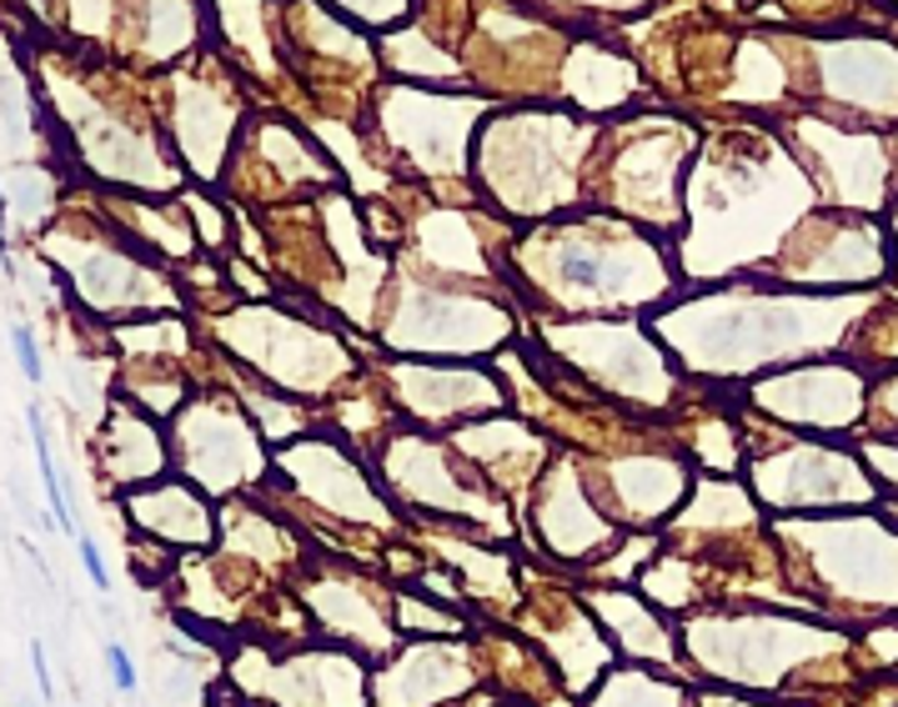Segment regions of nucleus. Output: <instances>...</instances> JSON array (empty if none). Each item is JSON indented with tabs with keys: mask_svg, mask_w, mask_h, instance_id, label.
Returning <instances> with one entry per match:
<instances>
[{
	"mask_svg": "<svg viewBox=\"0 0 898 707\" xmlns=\"http://www.w3.org/2000/svg\"><path fill=\"white\" fill-rule=\"evenodd\" d=\"M814 181L783 136L753 126L713 130L683 186V231L673 241L683 286L763 272L793 226L814 212Z\"/></svg>",
	"mask_w": 898,
	"mask_h": 707,
	"instance_id": "f257e3e1",
	"label": "nucleus"
},
{
	"mask_svg": "<svg viewBox=\"0 0 898 707\" xmlns=\"http://www.w3.org/2000/svg\"><path fill=\"white\" fill-rule=\"evenodd\" d=\"M502 286H512L522 307L537 311V321H578L658 311L683 292V276L673 241L582 201L568 216H547L532 231L512 236Z\"/></svg>",
	"mask_w": 898,
	"mask_h": 707,
	"instance_id": "f03ea898",
	"label": "nucleus"
},
{
	"mask_svg": "<svg viewBox=\"0 0 898 707\" xmlns=\"http://www.w3.org/2000/svg\"><path fill=\"white\" fill-rule=\"evenodd\" d=\"M868 301L808 296L763 276H734L728 286H687L668 307L652 311L648 327L683 362L687 377L743 381L758 372L798 366L808 352L843 346L853 317Z\"/></svg>",
	"mask_w": 898,
	"mask_h": 707,
	"instance_id": "7ed1b4c3",
	"label": "nucleus"
},
{
	"mask_svg": "<svg viewBox=\"0 0 898 707\" xmlns=\"http://www.w3.org/2000/svg\"><path fill=\"white\" fill-rule=\"evenodd\" d=\"M603 126L572 111L522 106L482 116L477 126V181L492 212L502 216H562L582 206L588 161Z\"/></svg>",
	"mask_w": 898,
	"mask_h": 707,
	"instance_id": "20e7f679",
	"label": "nucleus"
},
{
	"mask_svg": "<svg viewBox=\"0 0 898 707\" xmlns=\"http://www.w3.org/2000/svg\"><path fill=\"white\" fill-rule=\"evenodd\" d=\"M697 156V130L668 116H638L603 126L598 151L588 161L582 201L607 206L627 221L678 241L683 231V186Z\"/></svg>",
	"mask_w": 898,
	"mask_h": 707,
	"instance_id": "39448f33",
	"label": "nucleus"
},
{
	"mask_svg": "<svg viewBox=\"0 0 898 707\" xmlns=\"http://www.w3.org/2000/svg\"><path fill=\"white\" fill-rule=\"evenodd\" d=\"M547 352L592 381L598 397H613V407H643L668 412L683 397V381L668 366V346L648 321L633 317H578V321H537Z\"/></svg>",
	"mask_w": 898,
	"mask_h": 707,
	"instance_id": "423d86ee",
	"label": "nucleus"
},
{
	"mask_svg": "<svg viewBox=\"0 0 898 707\" xmlns=\"http://www.w3.org/2000/svg\"><path fill=\"white\" fill-rule=\"evenodd\" d=\"M221 346L241 356L261 381H272L286 397H321L342 387L356 372L346 346L327 331V321H307L276 307H241L237 317H221L216 327Z\"/></svg>",
	"mask_w": 898,
	"mask_h": 707,
	"instance_id": "0eeeda50",
	"label": "nucleus"
},
{
	"mask_svg": "<svg viewBox=\"0 0 898 707\" xmlns=\"http://www.w3.org/2000/svg\"><path fill=\"white\" fill-rule=\"evenodd\" d=\"M888 272H894V241L884 226L868 216H849L843 206H814L753 276L798 292H839V286H878Z\"/></svg>",
	"mask_w": 898,
	"mask_h": 707,
	"instance_id": "6e6552de",
	"label": "nucleus"
},
{
	"mask_svg": "<svg viewBox=\"0 0 898 707\" xmlns=\"http://www.w3.org/2000/svg\"><path fill=\"white\" fill-rule=\"evenodd\" d=\"M382 342L422 356H473L512 342V311L467 282L442 276H402L397 311L382 321Z\"/></svg>",
	"mask_w": 898,
	"mask_h": 707,
	"instance_id": "1a4fd4ad",
	"label": "nucleus"
},
{
	"mask_svg": "<svg viewBox=\"0 0 898 707\" xmlns=\"http://www.w3.org/2000/svg\"><path fill=\"white\" fill-rule=\"evenodd\" d=\"M171 471L206 497H237L241 487L272 477V452L237 397L206 391L171 417Z\"/></svg>",
	"mask_w": 898,
	"mask_h": 707,
	"instance_id": "9d476101",
	"label": "nucleus"
},
{
	"mask_svg": "<svg viewBox=\"0 0 898 707\" xmlns=\"http://www.w3.org/2000/svg\"><path fill=\"white\" fill-rule=\"evenodd\" d=\"M372 467L397 492V502L422 512V517L477 522V527L487 517L502 522L497 487L457 447L447 452V442H437V436H422V432L387 436L377 447V457H372Z\"/></svg>",
	"mask_w": 898,
	"mask_h": 707,
	"instance_id": "9b49d317",
	"label": "nucleus"
},
{
	"mask_svg": "<svg viewBox=\"0 0 898 707\" xmlns=\"http://www.w3.org/2000/svg\"><path fill=\"white\" fill-rule=\"evenodd\" d=\"M377 126L391 151H402L422 176H462L467 171V141L477 136V116H487L482 95H447L432 85H382Z\"/></svg>",
	"mask_w": 898,
	"mask_h": 707,
	"instance_id": "f8f14e48",
	"label": "nucleus"
},
{
	"mask_svg": "<svg viewBox=\"0 0 898 707\" xmlns=\"http://www.w3.org/2000/svg\"><path fill=\"white\" fill-rule=\"evenodd\" d=\"M783 141H788V151L808 171V181L823 196V206H843V212L884 206L888 176H894L884 136L863 130L859 121L798 116L783 126Z\"/></svg>",
	"mask_w": 898,
	"mask_h": 707,
	"instance_id": "ddd939ff",
	"label": "nucleus"
},
{
	"mask_svg": "<svg viewBox=\"0 0 898 707\" xmlns=\"http://www.w3.org/2000/svg\"><path fill=\"white\" fill-rule=\"evenodd\" d=\"M753 497L763 508L804 512V508H849V502H874L878 487L853 452H833L828 442L808 436H783L769 452L748 457Z\"/></svg>",
	"mask_w": 898,
	"mask_h": 707,
	"instance_id": "4468645a",
	"label": "nucleus"
},
{
	"mask_svg": "<svg viewBox=\"0 0 898 707\" xmlns=\"http://www.w3.org/2000/svg\"><path fill=\"white\" fill-rule=\"evenodd\" d=\"M276 477H292V487L307 497L317 512L352 527H397V508L387 502L372 467L362 452H352V442H327V436H296L272 457Z\"/></svg>",
	"mask_w": 898,
	"mask_h": 707,
	"instance_id": "2eb2a0df",
	"label": "nucleus"
},
{
	"mask_svg": "<svg viewBox=\"0 0 898 707\" xmlns=\"http://www.w3.org/2000/svg\"><path fill=\"white\" fill-rule=\"evenodd\" d=\"M868 397H874V377L853 362L778 366L748 391L753 412L783 426H804V432H849L868 417Z\"/></svg>",
	"mask_w": 898,
	"mask_h": 707,
	"instance_id": "dca6fc26",
	"label": "nucleus"
},
{
	"mask_svg": "<svg viewBox=\"0 0 898 707\" xmlns=\"http://www.w3.org/2000/svg\"><path fill=\"white\" fill-rule=\"evenodd\" d=\"M247 658L261 672L237 668L241 687L272 707H372V668L342 642L292 658H266L261 648H247Z\"/></svg>",
	"mask_w": 898,
	"mask_h": 707,
	"instance_id": "f3484780",
	"label": "nucleus"
},
{
	"mask_svg": "<svg viewBox=\"0 0 898 707\" xmlns=\"http://www.w3.org/2000/svg\"><path fill=\"white\" fill-rule=\"evenodd\" d=\"M527 517L553 557H568L578 567H592V557H607L623 537L613 517L598 508L592 487L582 482V467L572 457H557L553 467L532 482Z\"/></svg>",
	"mask_w": 898,
	"mask_h": 707,
	"instance_id": "a211bd4d",
	"label": "nucleus"
},
{
	"mask_svg": "<svg viewBox=\"0 0 898 707\" xmlns=\"http://www.w3.org/2000/svg\"><path fill=\"white\" fill-rule=\"evenodd\" d=\"M693 482L697 477L687 452H627V457H603L598 482L588 487L623 532H648L683 508Z\"/></svg>",
	"mask_w": 898,
	"mask_h": 707,
	"instance_id": "6ab92c4d",
	"label": "nucleus"
},
{
	"mask_svg": "<svg viewBox=\"0 0 898 707\" xmlns=\"http://www.w3.org/2000/svg\"><path fill=\"white\" fill-rule=\"evenodd\" d=\"M814 71L823 101L843 111L839 121L888 126L898 116V50L874 36L814 41Z\"/></svg>",
	"mask_w": 898,
	"mask_h": 707,
	"instance_id": "aec40b11",
	"label": "nucleus"
},
{
	"mask_svg": "<svg viewBox=\"0 0 898 707\" xmlns=\"http://www.w3.org/2000/svg\"><path fill=\"white\" fill-rule=\"evenodd\" d=\"M387 387L402 417L427 426H452L462 417H492L508 407L502 381L473 362H387Z\"/></svg>",
	"mask_w": 898,
	"mask_h": 707,
	"instance_id": "412c9836",
	"label": "nucleus"
},
{
	"mask_svg": "<svg viewBox=\"0 0 898 707\" xmlns=\"http://www.w3.org/2000/svg\"><path fill=\"white\" fill-rule=\"evenodd\" d=\"M91 247L86 256L71 251H56L60 266L71 272V286L81 292V301L101 317H121V311H146V307H171L177 292L161 286V276L146 266L136 251L126 247L130 236H86Z\"/></svg>",
	"mask_w": 898,
	"mask_h": 707,
	"instance_id": "4be33fe9",
	"label": "nucleus"
},
{
	"mask_svg": "<svg viewBox=\"0 0 898 707\" xmlns=\"http://www.w3.org/2000/svg\"><path fill=\"white\" fill-rule=\"evenodd\" d=\"M121 508H126L130 527L146 532L161 547H212L216 532H221L216 497H206L186 477H156L146 487H130L121 497Z\"/></svg>",
	"mask_w": 898,
	"mask_h": 707,
	"instance_id": "5701e85b",
	"label": "nucleus"
},
{
	"mask_svg": "<svg viewBox=\"0 0 898 707\" xmlns=\"http://www.w3.org/2000/svg\"><path fill=\"white\" fill-rule=\"evenodd\" d=\"M237 121L241 106L226 95V81L206 76V81H177V146H181V161L196 171V176L216 181L226 166V151H231V136H237Z\"/></svg>",
	"mask_w": 898,
	"mask_h": 707,
	"instance_id": "b1692460",
	"label": "nucleus"
},
{
	"mask_svg": "<svg viewBox=\"0 0 898 707\" xmlns=\"http://www.w3.org/2000/svg\"><path fill=\"white\" fill-rule=\"evenodd\" d=\"M582 602L592 607L598 627L613 637L623 658L648 662V668H683V637H678V627H668V617H662L658 602L648 607V597H638V592L623 588V582L607 588V592L603 588L582 592Z\"/></svg>",
	"mask_w": 898,
	"mask_h": 707,
	"instance_id": "393cba45",
	"label": "nucleus"
},
{
	"mask_svg": "<svg viewBox=\"0 0 898 707\" xmlns=\"http://www.w3.org/2000/svg\"><path fill=\"white\" fill-rule=\"evenodd\" d=\"M452 447L482 471L487 482L502 492V487H522L532 492V482L543 477V432H532L527 422H512V417H482L473 426H457Z\"/></svg>",
	"mask_w": 898,
	"mask_h": 707,
	"instance_id": "a878e982",
	"label": "nucleus"
},
{
	"mask_svg": "<svg viewBox=\"0 0 898 707\" xmlns=\"http://www.w3.org/2000/svg\"><path fill=\"white\" fill-rule=\"evenodd\" d=\"M307 613L327 627L342 648H362V652H391L397 648V632H391V617L382 602L367 597V588L356 578H342V572H331V578H317L307 592Z\"/></svg>",
	"mask_w": 898,
	"mask_h": 707,
	"instance_id": "bb28decb",
	"label": "nucleus"
},
{
	"mask_svg": "<svg viewBox=\"0 0 898 707\" xmlns=\"http://www.w3.org/2000/svg\"><path fill=\"white\" fill-rule=\"evenodd\" d=\"M101 467H106L111 487H121V492L146 487L171 471V436L156 426L151 412L116 401L111 422L101 426Z\"/></svg>",
	"mask_w": 898,
	"mask_h": 707,
	"instance_id": "cd10ccee",
	"label": "nucleus"
},
{
	"mask_svg": "<svg viewBox=\"0 0 898 707\" xmlns=\"http://www.w3.org/2000/svg\"><path fill=\"white\" fill-rule=\"evenodd\" d=\"M562 95L588 116L617 111L638 95V71H633V60L607 50L603 41H578L562 56Z\"/></svg>",
	"mask_w": 898,
	"mask_h": 707,
	"instance_id": "c85d7f7f",
	"label": "nucleus"
},
{
	"mask_svg": "<svg viewBox=\"0 0 898 707\" xmlns=\"http://www.w3.org/2000/svg\"><path fill=\"white\" fill-rule=\"evenodd\" d=\"M377 56L391 76H402L412 85H467V71H462V60L447 50V41L427 36L422 25H412V21H407V31H391Z\"/></svg>",
	"mask_w": 898,
	"mask_h": 707,
	"instance_id": "c756f323",
	"label": "nucleus"
},
{
	"mask_svg": "<svg viewBox=\"0 0 898 707\" xmlns=\"http://www.w3.org/2000/svg\"><path fill=\"white\" fill-rule=\"evenodd\" d=\"M588 707H693V687L627 668V672H607L598 683V693L588 697Z\"/></svg>",
	"mask_w": 898,
	"mask_h": 707,
	"instance_id": "7c9ffc66",
	"label": "nucleus"
},
{
	"mask_svg": "<svg viewBox=\"0 0 898 707\" xmlns=\"http://www.w3.org/2000/svg\"><path fill=\"white\" fill-rule=\"evenodd\" d=\"M25 422H31V442H36V467H41V487H46V502H50V522H56L60 532H76V512H71L66 487H60V471H56V457H50V436H46V417H41V407H31Z\"/></svg>",
	"mask_w": 898,
	"mask_h": 707,
	"instance_id": "2f4dec72",
	"label": "nucleus"
},
{
	"mask_svg": "<svg viewBox=\"0 0 898 707\" xmlns=\"http://www.w3.org/2000/svg\"><path fill=\"white\" fill-rule=\"evenodd\" d=\"M331 5H337V15L367 25V31H387V25L412 21L422 0H331Z\"/></svg>",
	"mask_w": 898,
	"mask_h": 707,
	"instance_id": "473e14b6",
	"label": "nucleus"
},
{
	"mask_svg": "<svg viewBox=\"0 0 898 707\" xmlns=\"http://www.w3.org/2000/svg\"><path fill=\"white\" fill-rule=\"evenodd\" d=\"M11 346H15V362H21L25 381L46 377V366H41V346H36V337H31V327H21V321H15V327H11Z\"/></svg>",
	"mask_w": 898,
	"mask_h": 707,
	"instance_id": "72a5a7b5",
	"label": "nucleus"
},
{
	"mask_svg": "<svg viewBox=\"0 0 898 707\" xmlns=\"http://www.w3.org/2000/svg\"><path fill=\"white\" fill-rule=\"evenodd\" d=\"M106 668H111V683H116L121 693H136V662H130V652L121 648V642H106Z\"/></svg>",
	"mask_w": 898,
	"mask_h": 707,
	"instance_id": "f704fd0d",
	"label": "nucleus"
},
{
	"mask_svg": "<svg viewBox=\"0 0 898 707\" xmlns=\"http://www.w3.org/2000/svg\"><path fill=\"white\" fill-rule=\"evenodd\" d=\"M81 567H86V578L95 582L101 592H111V572H106V562H101V547H95V537H81Z\"/></svg>",
	"mask_w": 898,
	"mask_h": 707,
	"instance_id": "c9c22d12",
	"label": "nucleus"
},
{
	"mask_svg": "<svg viewBox=\"0 0 898 707\" xmlns=\"http://www.w3.org/2000/svg\"><path fill=\"white\" fill-rule=\"evenodd\" d=\"M31 668H36V687H41V697H56V683H50V662H46V648L41 642H31Z\"/></svg>",
	"mask_w": 898,
	"mask_h": 707,
	"instance_id": "e433bc0d",
	"label": "nucleus"
},
{
	"mask_svg": "<svg viewBox=\"0 0 898 707\" xmlns=\"http://www.w3.org/2000/svg\"><path fill=\"white\" fill-rule=\"evenodd\" d=\"M0 261L11 266V236H5V191H0Z\"/></svg>",
	"mask_w": 898,
	"mask_h": 707,
	"instance_id": "4c0bfd02",
	"label": "nucleus"
},
{
	"mask_svg": "<svg viewBox=\"0 0 898 707\" xmlns=\"http://www.w3.org/2000/svg\"><path fill=\"white\" fill-rule=\"evenodd\" d=\"M888 241H894V272H898V201H894V212H888Z\"/></svg>",
	"mask_w": 898,
	"mask_h": 707,
	"instance_id": "58836bf2",
	"label": "nucleus"
}]
</instances>
